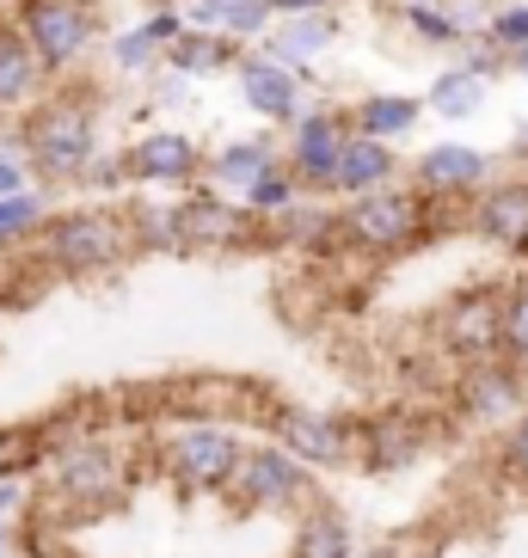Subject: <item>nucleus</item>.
<instances>
[{
    "label": "nucleus",
    "mask_w": 528,
    "mask_h": 558,
    "mask_svg": "<svg viewBox=\"0 0 528 558\" xmlns=\"http://www.w3.org/2000/svg\"><path fill=\"white\" fill-rule=\"evenodd\" d=\"M233 81H240V99H247L252 117H264V123H296L301 117V68H289L283 56L271 50H252L247 62L233 68Z\"/></svg>",
    "instance_id": "ddd939ff"
},
{
    "label": "nucleus",
    "mask_w": 528,
    "mask_h": 558,
    "mask_svg": "<svg viewBox=\"0 0 528 558\" xmlns=\"http://www.w3.org/2000/svg\"><path fill=\"white\" fill-rule=\"evenodd\" d=\"M50 93V68L19 25H0V111H32Z\"/></svg>",
    "instance_id": "f3484780"
},
{
    "label": "nucleus",
    "mask_w": 528,
    "mask_h": 558,
    "mask_svg": "<svg viewBox=\"0 0 528 558\" xmlns=\"http://www.w3.org/2000/svg\"><path fill=\"white\" fill-rule=\"evenodd\" d=\"M473 233L492 240L497 252L528 258V179H492L473 197Z\"/></svg>",
    "instance_id": "2eb2a0df"
},
{
    "label": "nucleus",
    "mask_w": 528,
    "mask_h": 558,
    "mask_svg": "<svg viewBox=\"0 0 528 558\" xmlns=\"http://www.w3.org/2000/svg\"><path fill=\"white\" fill-rule=\"evenodd\" d=\"M50 228V209L37 191H19V197H0V246L7 240H32V233Z\"/></svg>",
    "instance_id": "c85d7f7f"
},
{
    "label": "nucleus",
    "mask_w": 528,
    "mask_h": 558,
    "mask_svg": "<svg viewBox=\"0 0 528 558\" xmlns=\"http://www.w3.org/2000/svg\"><path fill=\"white\" fill-rule=\"evenodd\" d=\"M412 184L436 203H467V197H479V191L492 184V154L467 148V142H436V148L418 154Z\"/></svg>",
    "instance_id": "9b49d317"
},
{
    "label": "nucleus",
    "mask_w": 528,
    "mask_h": 558,
    "mask_svg": "<svg viewBox=\"0 0 528 558\" xmlns=\"http://www.w3.org/2000/svg\"><path fill=\"white\" fill-rule=\"evenodd\" d=\"M504 356L528 368V282H516L504 295Z\"/></svg>",
    "instance_id": "7c9ffc66"
},
{
    "label": "nucleus",
    "mask_w": 528,
    "mask_h": 558,
    "mask_svg": "<svg viewBox=\"0 0 528 558\" xmlns=\"http://www.w3.org/2000/svg\"><path fill=\"white\" fill-rule=\"evenodd\" d=\"M424 105L436 117H448V123H461V117L485 111V74H473V68H448V74H436V81H430Z\"/></svg>",
    "instance_id": "bb28decb"
},
{
    "label": "nucleus",
    "mask_w": 528,
    "mask_h": 558,
    "mask_svg": "<svg viewBox=\"0 0 528 558\" xmlns=\"http://www.w3.org/2000/svg\"><path fill=\"white\" fill-rule=\"evenodd\" d=\"M271 429L308 466H345V460H357V442H363V429H350L345 417H326V411H308V405H277Z\"/></svg>",
    "instance_id": "6e6552de"
},
{
    "label": "nucleus",
    "mask_w": 528,
    "mask_h": 558,
    "mask_svg": "<svg viewBox=\"0 0 528 558\" xmlns=\"http://www.w3.org/2000/svg\"><path fill=\"white\" fill-rule=\"evenodd\" d=\"M19 148L44 184H86L99 160V111L86 93H44L19 123Z\"/></svg>",
    "instance_id": "f257e3e1"
},
{
    "label": "nucleus",
    "mask_w": 528,
    "mask_h": 558,
    "mask_svg": "<svg viewBox=\"0 0 528 558\" xmlns=\"http://www.w3.org/2000/svg\"><path fill=\"white\" fill-rule=\"evenodd\" d=\"M387 184H399V154L394 142H381V135H350L345 160H338V197H369V191H387Z\"/></svg>",
    "instance_id": "6ab92c4d"
},
{
    "label": "nucleus",
    "mask_w": 528,
    "mask_h": 558,
    "mask_svg": "<svg viewBox=\"0 0 528 558\" xmlns=\"http://www.w3.org/2000/svg\"><path fill=\"white\" fill-rule=\"evenodd\" d=\"M184 32H191V13H148L142 25L117 32V44H111L117 74H154V68H166V50H172Z\"/></svg>",
    "instance_id": "a211bd4d"
},
{
    "label": "nucleus",
    "mask_w": 528,
    "mask_h": 558,
    "mask_svg": "<svg viewBox=\"0 0 528 558\" xmlns=\"http://www.w3.org/2000/svg\"><path fill=\"white\" fill-rule=\"evenodd\" d=\"M418 454H424V424L412 411H381L375 424H363V460L375 473H406L418 466Z\"/></svg>",
    "instance_id": "aec40b11"
},
{
    "label": "nucleus",
    "mask_w": 528,
    "mask_h": 558,
    "mask_svg": "<svg viewBox=\"0 0 528 558\" xmlns=\"http://www.w3.org/2000/svg\"><path fill=\"white\" fill-rule=\"evenodd\" d=\"M283 166V154L264 142V135H247V142H228V148L209 160V179H215V191H233V197H247L252 184L264 179V172H277Z\"/></svg>",
    "instance_id": "5701e85b"
},
{
    "label": "nucleus",
    "mask_w": 528,
    "mask_h": 558,
    "mask_svg": "<svg viewBox=\"0 0 528 558\" xmlns=\"http://www.w3.org/2000/svg\"><path fill=\"white\" fill-rule=\"evenodd\" d=\"M233 497L247 509H301L308 504V460H296L283 442L247 448V466L233 478Z\"/></svg>",
    "instance_id": "9d476101"
},
{
    "label": "nucleus",
    "mask_w": 528,
    "mask_h": 558,
    "mask_svg": "<svg viewBox=\"0 0 528 558\" xmlns=\"http://www.w3.org/2000/svg\"><path fill=\"white\" fill-rule=\"evenodd\" d=\"M240 62H247L240 37L215 32V25H191V32L166 50V68H172V74H184V81H209V74H228V68H240Z\"/></svg>",
    "instance_id": "412c9836"
},
{
    "label": "nucleus",
    "mask_w": 528,
    "mask_h": 558,
    "mask_svg": "<svg viewBox=\"0 0 528 558\" xmlns=\"http://www.w3.org/2000/svg\"><path fill=\"white\" fill-rule=\"evenodd\" d=\"M191 86H197V81H184V74H172V68H160V86H154V105H184V99H191Z\"/></svg>",
    "instance_id": "72a5a7b5"
},
{
    "label": "nucleus",
    "mask_w": 528,
    "mask_h": 558,
    "mask_svg": "<svg viewBox=\"0 0 528 558\" xmlns=\"http://www.w3.org/2000/svg\"><path fill=\"white\" fill-rule=\"evenodd\" d=\"M191 25H215L247 44V37H271L277 13H271V0H191Z\"/></svg>",
    "instance_id": "a878e982"
},
{
    "label": "nucleus",
    "mask_w": 528,
    "mask_h": 558,
    "mask_svg": "<svg viewBox=\"0 0 528 558\" xmlns=\"http://www.w3.org/2000/svg\"><path fill=\"white\" fill-rule=\"evenodd\" d=\"M436 331H443V350H455L461 362L504 356V295H455Z\"/></svg>",
    "instance_id": "f8f14e48"
},
{
    "label": "nucleus",
    "mask_w": 528,
    "mask_h": 558,
    "mask_svg": "<svg viewBox=\"0 0 528 558\" xmlns=\"http://www.w3.org/2000/svg\"><path fill=\"white\" fill-rule=\"evenodd\" d=\"M19 32L32 37V50L44 56L50 81H62L99 44V7L93 0H25L19 7Z\"/></svg>",
    "instance_id": "20e7f679"
},
{
    "label": "nucleus",
    "mask_w": 528,
    "mask_h": 558,
    "mask_svg": "<svg viewBox=\"0 0 528 558\" xmlns=\"http://www.w3.org/2000/svg\"><path fill=\"white\" fill-rule=\"evenodd\" d=\"M357 558H406L399 546H369V553H357Z\"/></svg>",
    "instance_id": "c9c22d12"
},
{
    "label": "nucleus",
    "mask_w": 528,
    "mask_h": 558,
    "mask_svg": "<svg viewBox=\"0 0 528 558\" xmlns=\"http://www.w3.org/2000/svg\"><path fill=\"white\" fill-rule=\"evenodd\" d=\"M179 228H184V252H233V246H252L264 221L247 203H228L221 191H191L179 203Z\"/></svg>",
    "instance_id": "1a4fd4ad"
},
{
    "label": "nucleus",
    "mask_w": 528,
    "mask_h": 558,
    "mask_svg": "<svg viewBox=\"0 0 528 558\" xmlns=\"http://www.w3.org/2000/svg\"><path fill=\"white\" fill-rule=\"evenodd\" d=\"M240 203H247V209L259 215V221H283V215H289V209L301 203V179L289 172V160H283L277 172H264V179L252 184V191H247Z\"/></svg>",
    "instance_id": "cd10ccee"
},
{
    "label": "nucleus",
    "mask_w": 528,
    "mask_h": 558,
    "mask_svg": "<svg viewBox=\"0 0 528 558\" xmlns=\"http://www.w3.org/2000/svg\"><path fill=\"white\" fill-rule=\"evenodd\" d=\"M209 172V154L179 130H154L130 148V179L135 184H197Z\"/></svg>",
    "instance_id": "4468645a"
},
{
    "label": "nucleus",
    "mask_w": 528,
    "mask_h": 558,
    "mask_svg": "<svg viewBox=\"0 0 528 558\" xmlns=\"http://www.w3.org/2000/svg\"><path fill=\"white\" fill-rule=\"evenodd\" d=\"M289 558H357L350 522L338 515V509H326V504L301 509V522H296V553H289Z\"/></svg>",
    "instance_id": "393cba45"
},
{
    "label": "nucleus",
    "mask_w": 528,
    "mask_h": 558,
    "mask_svg": "<svg viewBox=\"0 0 528 558\" xmlns=\"http://www.w3.org/2000/svg\"><path fill=\"white\" fill-rule=\"evenodd\" d=\"M7 546H13V541H7V527H0V558H7Z\"/></svg>",
    "instance_id": "58836bf2"
},
{
    "label": "nucleus",
    "mask_w": 528,
    "mask_h": 558,
    "mask_svg": "<svg viewBox=\"0 0 528 558\" xmlns=\"http://www.w3.org/2000/svg\"><path fill=\"white\" fill-rule=\"evenodd\" d=\"M130 246H135L130 209H105V203H81L68 215H50V228H44V252H50V264L62 277H99Z\"/></svg>",
    "instance_id": "7ed1b4c3"
},
{
    "label": "nucleus",
    "mask_w": 528,
    "mask_h": 558,
    "mask_svg": "<svg viewBox=\"0 0 528 558\" xmlns=\"http://www.w3.org/2000/svg\"><path fill=\"white\" fill-rule=\"evenodd\" d=\"M516 405H523V362H511V356L467 362V375H461V411L467 417L497 424V417H511Z\"/></svg>",
    "instance_id": "dca6fc26"
},
{
    "label": "nucleus",
    "mask_w": 528,
    "mask_h": 558,
    "mask_svg": "<svg viewBox=\"0 0 528 558\" xmlns=\"http://www.w3.org/2000/svg\"><path fill=\"white\" fill-rule=\"evenodd\" d=\"M338 0H271V13L277 19H301V13H332Z\"/></svg>",
    "instance_id": "f704fd0d"
},
{
    "label": "nucleus",
    "mask_w": 528,
    "mask_h": 558,
    "mask_svg": "<svg viewBox=\"0 0 528 558\" xmlns=\"http://www.w3.org/2000/svg\"><path fill=\"white\" fill-rule=\"evenodd\" d=\"M430 233H436V197H424L418 184H387V191L345 203V246L357 252L399 258V252H412Z\"/></svg>",
    "instance_id": "f03ea898"
},
{
    "label": "nucleus",
    "mask_w": 528,
    "mask_h": 558,
    "mask_svg": "<svg viewBox=\"0 0 528 558\" xmlns=\"http://www.w3.org/2000/svg\"><path fill=\"white\" fill-rule=\"evenodd\" d=\"M418 117H424V99H412V93H369V99L350 105V123H357L363 135H381V142L412 135Z\"/></svg>",
    "instance_id": "b1692460"
},
{
    "label": "nucleus",
    "mask_w": 528,
    "mask_h": 558,
    "mask_svg": "<svg viewBox=\"0 0 528 558\" xmlns=\"http://www.w3.org/2000/svg\"><path fill=\"white\" fill-rule=\"evenodd\" d=\"M32 160H25V148L19 142H0V197H19V191H32Z\"/></svg>",
    "instance_id": "2f4dec72"
},
{
    "label": "nucleus",
    "mask_w": 528,
    "mask_h": 558,
    "mask_svg": "<svg viewBox=\"0 0 528 558\" xmlns=\"http://www.w3.org/2000/svg\"><path fill=\"white\" fill-rule=\"evenodd\" d=\"M160 460L184 492H233V478L247 466V442L228 424H184L160 442Z\"/></svg>",
    "instance_id": "39448f33"
},
{
    "label": "nucleus",
    "mask_w": 528,
    "mask_h": 558,
    "mask_svg": "<svg viewBox=\"0 0 528 558\" xmlns=\"http://www.w3.org/2000/svg\"><path fill=\"white\" fill-rule=\"evenodd\" d=\"M50 492L68 509H105L123 497V448L111 442H68L50 454Z\"/></svg>",
    "instance_id": "423d86ee"
},
{
    "label": "nucleus",
    "mask_w": 528,
    "mask_h": 558,
    "mask_svg": "<svg viewBox=\"0 0 528 558\" xmlns=\"http://www.w3.org/2000/svg\"><path fill=\"white\" fill-rule=\"evenodd\" d=\"M332 37H338L332 13H301V19H277L271 37H264V50L283 56L289 68H301V74H314V62L332 50Z\"/></svg>",
    "instance_id": "4be33fe9"
},
{
    "label": "nucleus",
    "mask_w": 528,
    "mask_h": 558,
    "mask_svg": "<svg viewBox=\"0 0 528 558\" xmlns=\"http://www.w3.org/2000/svg\"><path fill=\"white\" fill-rule=\"evenodd\" d=\"M511 68H516V74L528 81V50H516V56H511Z\"/></svg>",
    "instance_id": "e433bc0d"
},
{
    "label": "nucleus",
    "mask_w": 528,
    "mask_h": 558,
    "mask_svg": "<svg viewBox=\"0 0 528 558\" xmlns=\"http://www.w3.org/2000/svg\"><path fill=\"white\" fill-rule=\"evenodd\" d=\"M350 135H357V123H350L345 111H301L296 123H289V148H283V160H289V172H296L308 191H332Z\"/></svg>",
    "instance_id": "0eeeda50"
},
{
    "label": "nucleus",
    "mask_w": 528,
    "mask_h": 558,
    "mask_svg": "<svg viewBox=\"0 0 528 558\" xmlns=\"http://www.w3.org/2000/svg\"><path fill=\"white\" fill-rule=\"evenodd\" d=\"M394 7H436V0H394Z\"/></svg>",
    "instance_id": "4c0bfd02"
},
{
    "label": "nucleus",
    "mask_w": 528,
    "mask_h": 558,
    "mask_svg": "<svg viewBox=\"0 0 528 558\" xmlns=\"http://www.w3.org/2000/svg\"><path fill=\"white\" fill-rule=\"evenodd\" d=\"M485 44H497L504 56L528 50V0H497L485 13Z\"/></svg>",
    "instance_id": "c756f323"
},
{
    "label": "nucleus",
    "mask_w": 528,
    "mask_h": 558,
    "mask_svg": "<svg viewBox=\"0 0 528 558\" xmlns=\"http://www.w3.org/2000/svg\"><path fill=\"white\" fill-rule=\"evenodd\" d=\"M504 473H511V478H528V417H516L511 436H504Z\"/></svg>",
    "instance_id": "473e14b6"
}]
</instances>
